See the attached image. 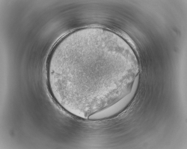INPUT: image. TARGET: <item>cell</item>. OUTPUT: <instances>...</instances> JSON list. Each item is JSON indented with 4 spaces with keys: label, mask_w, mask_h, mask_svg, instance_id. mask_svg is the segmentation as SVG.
<instances>
[{
    "label": "cell",
    "mask_w": 187,
    "mask_h": 149,
    "mask_svg": "<svg viewBox=\"0 0 187 149\" xmlns=\"http://www.w3.org/2000/svg\"><path fill=\"white\" fill-rule=\"evenodd\" d=\"M112 43L100 34L70 38L59 51L53 76L69 94L93 95L104 92Z\"/></svg>",
    "instance_id": "cell-1"
}]
</instances>
